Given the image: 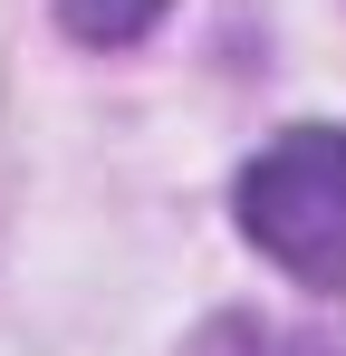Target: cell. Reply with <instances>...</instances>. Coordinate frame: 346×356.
<instances>
[{
  "mask_svg": "<svg viewBox=\"0 0 346 356\" xmlns=\"http://www.w3.org/2000/svg\"><path fill=\"white\" fill-rule=\"evenodd\" d=\"M164 10H173V0H67V29L97 39V49H125V39H145Z\"/></svg>",
  "mask_w": 346,
  "mask_h": 356,
  "instance_id": "cell-2",
  "label": "cell"
},
{
  "mask_svg": "<svg viewBox=\"0 0 346 356\" xmlns=\"http://www.w3.org/2000/svg\"><path fill=\"white\" fill-rule=\"evenodd\" d=\"M240 232L308 289H346V125H288L240 164Z\"/></svg>",
  "mask_w": 346,
  "mask_h": 356,
  "instance_id": "cell-1",
  "label": "cell"
}]
</instances>
